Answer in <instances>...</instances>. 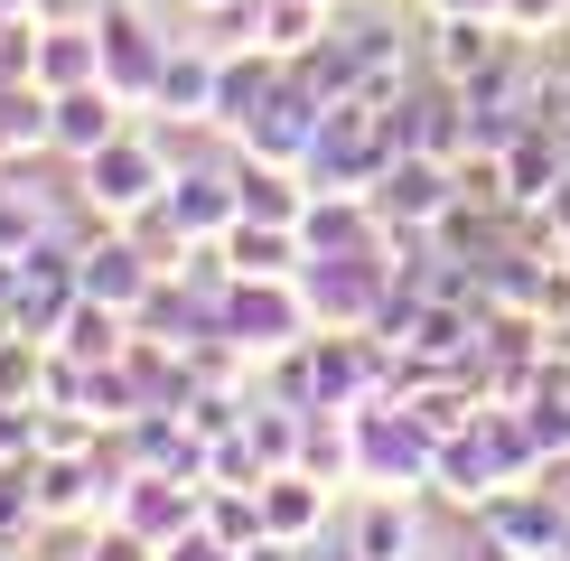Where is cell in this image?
Wrapping results in <instances>:
<instances>
[{"instance_id": "24", "label": "cell", "mask_w": 570, "mask_h": 561, "mask_svg": "<svg viewBox=\"0 0 570 561\" xmlns=\"http://www.w3.org/2000/svg\"><path fill=\"white\" fill-rule=\"evenodd\" d=\"M19 309V253H0V318Z\"/></svg>"}, {"instance_id": "20", "label": "cell", "mask_w": 570, "mask_h": 561, "mask_svg": "<svg viewBox=\"0 0 570 561\" xmlns=\"http://www.w3.org/2000/svg\"><path fill=\"white\" fill-rule=\"evenodd\" d=\"M47 104H57V94H47L38 76H10V85H0V169H19V159L47 150Z\"/></svg>"}, {"instance_id": "22", "label": "cell", "mask_w": 570, "mask_h": 561, "mask_svg": "<svg viewBox=\"0 0 570 561\" xmlns=\"http://www.w3.org/2000/svg\"><path fill=\"white\" fill-rule=\"evenodd\" d=\"M159 561H244V552H234V543H225L216 524H187L178 543H159Z\"/></svg>"}, {"instance_id": "9", "label": "cell", "mask_w": 570, "mask_h": 561, "mask_svg": "<svg viewBox=\"0 0 570 561\" xmlns=\"http://www.w3.org/2000/svg\"><path fill=\"white\" fill-rule=\"evenodd\" d=\"M159 206L178 216L187 244H225L234 216H244V197H234V159H178V178H169Z\"/></svg>"}, {"instance_id": "12", "label": "cell", "mask_w": 570, "mask_h": 561, "mask_svg": "<svg viewBox=\"0 0 570 561\" xmlns=\"http://www.w3.org/2000/svg\"><path fill=\"white\" fill-rule=\"evenodd\" d=\"M346 552L355 561H412L421 552V496H384V486H365L346 514Z\"/></svg>"}, {"instance_id": "4", "label": "cell", "mask_w": 570, "mask_h": 561, "mask_svg": "<svg viewBox=\"0 0 570 561\" xmlns=\"http://www.w3.org/2000/svg\"><path fill=\"white\" fill-rule=\"evenodd\" d=\"M478 533H487L495 552H514V561H561L570 505H561L542 478H524V486H495V496L478 505Z\"/></svg>"}, {"instance_id": "3", "label": "cell", "mask_w": 570, "mask_h": 561, "mask_svg": "<svg viewBox=\"0 0 570 561\" xmlns=\"http://www.w3.org/2000/svg\"><path fill=\"white\" fill-rule=\"evenodd\" d=\"M318 337V309H308V291L299 280H244L234 272L225 280V346L244 365H281V356H299V346Z\"/></svg>"}, {"instance_id": "16", "label": "cell", "mask_w": 570, "mask_h": 561, "mask_svg": "<svg viewBox=\"0 0 570 561\" xmlns=\"http://www.w3.org/2000/svg\"><path fill=\"white\" fill-rule=\"evenodd\" d=\"M225 263L244 272V280H299V272H308V244H299V225L234 216V234H225Z\"/></svg>"}, {"instance_id": "5", "label": "cell", "mask_w": 570, "mask_h": 561, "mask_svg": "<svg viewBox=\"0 0 570 561\" xmlns=\"http://www.w3.org/2000/svg\"><path fill=\"white\" fill-rule=\"evenodd\" d=\"M299 291L318 309V327H374L393 299V272H384V253H337V263H308Z\"/></svg>"}, {"instance_id": "13", "label": "cell", "mask_w": 570, "mask_h": 561, "mask_svg": "<svg viewBox=\"0 0 570 561\" xmlns=\"http://www.w3.org/2000/svg\"><path fill=\"white\" fill-rule=\"evenodd\" d=\"M150 112L178 122V131H197L206 112H216V47H206V38H169V66H159Z\"/></svg>"}, {"instance_id": "2", "label": "cell", "mask_w": 570, "mask_h": 561, "mask_svg": "<svg viewBox=\"0 0 570 561\" xmlns=\"http://www.w3.org/2000/svg\"><path fill=\"white\" fill-rule=\"evenodd\" d=\"M431 478H440V431L402 403V393H374V403L355 412V486L421 496Z\"/></svg>"}, {"instance_id": "8", "label": "cell", "mask_w": 570, "mask_h": 561, "mask_svg": "<svg viewBox=\"0 0 570 561\" xmlns=\"http://www.w3.org/2000/svg\"><path fill=\"white\" fill-rule=\"evenodd\" d=\"M112 131H131V104H122L104 76H94V85H66L57 104H47V159H66V169L94 159Z\"/></svg>"}, {"instance_id": "10", "label": "cell", "mask_w": 570, "mask_h": 561, "mask_svg": "<svg viewBox=\"0 0 570 561\" xmlns=\"http://www.w3.org/2000/svg\"><path fill=\"white\" fill-rule=\"evenodd\" d=\"M281 66H291V57H272V47H216V112H206V131L244 140L253 112L281 94Z\"/></svg>"}, {"instance_id": "29", "label": "cell", "mask_w": 570, "mask_h": 561, "mask_svg": "<svg viewBox=\"0 0 570 561\" xmlns=\"http://www.w3.org/2000/svg\"><path fill=\"white\" fill-rule=\"evenodd\" d=\"M561 263H570V244H561Z\"/></svg>"}, {"instance_id": "28", "label": "cell", "mask_w": 570, "mask_h": 561, "mask_svg": "<svg viewBox=\"0 0 570 561\" xmlns=\"http://www.w3.org/2000/svg\"><path fill=\"white\" fill-rule=\"evenodd\" d=\"M412 561H440V552H412Z\"/></svg>"}, {"instance_id": "17", "label": "cell", "mask_w": 570, "mask_h": 561, "mask_svg": "<svg viewBox=\"0 0 570 561\" xmlns=\"http://www.w3.org/2000/svg\"><path fill=\"white\" fill-rule=\"evenodd\" d=\"M29 76L47 94L94 85V76H104V38H94V19H38V66H29Z\"/></svg>"}, {"instance_id": "11", "label": "cell", "mask_w": 570, "mask_h": 561, "mask_svg": "<svg viewBox=\"0 0 570 561\" xmlns=\"http://www.w3.org/2000/svg\"><path fill=\"white\" fill-rule=\"evenodd\" d=\"M384 206L374 197H308V216H299V244H308V263H337V253H384Z\"/></svg>"}, {"instance_id": "19", "label": "cell", "mask_w": 570, "mask_h": 561, "mask_svg": "<svg viewBox=\"0 0 570 561\" xmlns=\"http://www.w3.org/2000/svg\"><path fill=\"white\" fill-rule=\"evenodd\" d=\"M47 374H57V337L0 318V403H47Z\"/></svg>"}, {"instance_id": "6", "label": "cell", "mask_w": 570, "mask_h": 561, "mask_svg": "<svg viewBox=\"0 0 570 561\" xmlns=\"http://www.w3.org/2000/svg\"><path fill=\"white\" fill-rule=\"evenodd\" d=\"M94 38H104V85L122 94L131 112H150V94H159V66H169V38H150V19H140L131 0H104Z\"/></svg>"}, {"instance_id": "15", "label": "cell", "mask_w": 570, "mask_h": 561, "mask_svg": "<svg viewBox=\"0 0 570 561\" xmlns=\"http://www.w3.org/2000/svg\"><path fill=\"white\" fill-rule=\"evenodd\" d=\"M327 505H337V486L327 478H308V468H272L263 478V524L281 533V543H318V524H327Z\"/></svg>"}, {"instance_id": "7", "label": "cell", "mask_w": 570, "mask_h": 561, "mask_svg": "<svg viewBox=\"0 0 570 561\" xmlns=\"http://www.w3.org/2000/svg\"><path fill=\"white\" fill-rule=\"evenodd\" d=\"M374 206H384V225H440L449 206H459V159L393 150L384 178H374Z\"/></svg>"}, {"instance_id": "26", "label": "cell", "mask_w": 570, "mask_h": 561, "mask_svg": "<svg viewBox=\"0 0 570 561\" xmlns=\"http://www.w3.org/2000/svg\"><path fill=\"white\" fill-rule=\"evenodd\" d=\"M552 112H561V122H570V76H561V85H552Z\"/></svg>"}, {"instance_id": "18", "label": "cell", "mask_w": 570, "mask_h": 561, "mask_svg": "<svg viewBox=\"0 0 570 561\" xmlns=\"http://www.w3.org/2000/svg\"><path fill=\"white\" fill-rule=\"evenodd\" d=\"M234 197H244V216H263V225H299L318 187H308L299 169H281V159H253V150H234Z\"/></svg>"}, {"instance_id": "23", "label": "cell", "mask_w": 570, "mask_h": 561, "mask_svg": "<svg viewBox=\"0 0 570 561\" xmlns=\"http://www.w3.org/2000/svg\"><path fill=\"white\" fill-rule=\"evenodd\" d=\"M244 561H299V543H281V533H263V543H244Z\"/></svg>"}, {"instance_id": "25", "label": "cell", "mask_w": 570, "mask_h": 561, "mask_svg": "<svg viewBox=\"0 0 570 561\" xmlns=\"http://www.w3.org/2000/svg\"><path fill=\"white\" fill-rule=\"evenodd\" d=\"M440 10H478V19H505V0H431V19Z\"/></svg>"}, {"instance_id": "27", "label": "cell", "mask_w": 570, "mask_h": 561, "mask_svg": "<svg viewBox=\"0 0 570 561\" xmlns=\"http://www.w3.org/2000/svg\"><path fill=\"white\" fill-rule=\"evenodd\" d=\"M187 10H197V19H206V10H225V0H187Z\"/></svg>"}, {"instance_id": "21", "label": "cell", "mask_w": 570, "mask_h": 561, "mask_svg": "<svg viewBox=\"0 0 570 561\" xmlns=\"http://www.w3.org/2000/svg\"><path fill=\"white\" fill-rule=\"evenodd\" d=\"M244 393H225V384H197V393H187V403H178V421H187V431H197V440H225V431H244Z\"/></svg>"}, {"instance_id": "14", "label": "cell", "mask_w": 570, "mask_h": 561, "mask_svg": "<svg viewBox=\"0 0 570 561\" xmlns=\"http://www.w3.org/2000/svg\"><path fill=\"white\" fill-rule=\"evenodd\" d=\"M514 47V29L505 19H478V10H440V29H431V76H449V85H478L495 57Z\"/></svg>"}, {"instance_id": "1", "label": "cell", "mask_w": 570, "mask_h": 561, "mask_svg": "<svg viewBox=\"0 0 570 561\" xmlns=\"http://www.w3.org/2000/svg\"><path fill=\"white\" fill-rule=\"evenodd\" d=\"M169 178H178L169 140L131 122V131H112L94 159H76V206L94 225H131V216H150V206L169 197Z\"/></svg>"}]
</instances>
